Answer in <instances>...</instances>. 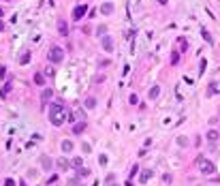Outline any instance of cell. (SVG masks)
Wrapping results in <instances>:
<instances>
[{
  "instance_id": "1",
  "label": "cell",
  "mask_w": 220,
  "mask_h": 186,
  "mask_svg": "<svg viewBox=\"0 0 220 186\" xmlns=\"http://www.w3.org/2000/svg\"><path fill=\"white\" fill-rule=\"evenodd\" d=\"M49 120L54 126H60L64 122V105L62 103H54L52 109H49Z\"/></svg>"
},
{
  "instance_id": "2",
  "label": "cell",
  "mask_w": 220,
  "mask_h": 186,
  "mask_svg": "<svg viewBox=\"0 0 220 186\" xmlns=\"http://www.w3.org/2000/svg\"><path fill=\"white\" fill-rule=\"evenodd\" d=\"M194 165H197V169H199L203 175H209V173H214V171H216L214 162H212V160H207L205 156H197V160H194Z\"/></svg>"
},
{
  "instance_id": "3",
  "label": "cell",
  "mask_w": 220,
  "mask_h": 186,
  "mask_svg": "<svg viewBox=\"0 0 220 186\" xmlns=\"http://www.w3.org/2000/svg\"><path fill=\"white\" fill-rule=\"evenodd\" d=\"M47 58H49V62H52V64H60V62L64 60V52H62L60 47H52V49H49V54H47Z\"/></svg>"
},
{
  "instance_id": "4",
  "label": "cell",
  "mask_w": 220,
  "mask_h": 186,
  "mask_svg": "<svg viewBox=\"0 0 220 186\" xmlns=\"http://www.w3.org/2000/svg\"><path fill=\"white\" fill-rule=\"evenodd\" d=\"M86 13H88V7H86V5H79V7L73 9V19L79 21V19H83V15H86Z\"/></svg>"
},
{
  "instance_id": "5",
  "label": "cell",
  "mask_w": 220,
  "mask_h": 186,
  "mask_svg": "<svg viewBox=\"0 0 220 186\" xmlns=\"http://www.w3.org/2000/svg\"><path fill=\"white\" fill-rule=\"evenodd\" d=\"M86 128H88V122L86 120H79L77 124H73V135H81Z\"/></svg>"
},
{
  "instance_id": "6",
  "label": "cell",
  "mask_w": 220,
  "mask_h": 186,
  "mask_svg": "<svg viewBox=\"0 0 220 186\" xmlns=\"http://www.w3.org/2000/svg\"><path fill=\"white\" fill-rule=\"evenodd\" d=\"M56 26H58V34H60V36H68V26H66L64 19H58Z\"/></svg>"
},
{
  "instance_id": "7",
  "label": "cell",
  "mask_w": 220,
  "mask_h": 186,
  "mask_svg": "<svg viewBox=\"0 0 220 186\" xmlns=\"http://www.w3.org/2000/svg\"><path fill=\"white\" fill-rule=\"evenodd\" d=\"M52 96H54V90H52V88H45V90L41 92V101H43V103H47Z\"/></svg>"
},
{
  "instance_id": "8",
  "label": "cell",
  "mask_w": 220,
  "mask_h": 186,
  "mask_svg": "<svg viewBox=\"0 0 220 186\" xmlns=\"http://www.w3.org/2000/svg\"><path fill=\"white\" fill-rule=\"evenodd\" d=\"M41 165H43V169H47V171H49V169L54 167V160H52L49 156H43V158H41Z\"/></svg>"
},
{
  "instance_id": "9",
  "label": "cell",
  "mask_w": 220,
  "mask_h": 186,
  "mask_svg": "<svg viewBox=\"0 0 220 186\" xmlns=\"http://www.w3.org/2000/svg\"><path fill=\"white\" fill-rule=\"evenodd\" d=\"M83 107H86V109H94V107H96V99H94V96H88V99L83 101Z\"/></svg>"
},
{
  "instance_id": "10",
  "label": "cell",
  "mask_w": 220,
  "mask_h": 186,
  "mask_svg": "<svg viewBox=\"0 0 220 186\" xmlns=\"http://www.w3.org/2000/svg\"><path fill=\"white\" fill-rule=\"evenodd\" d=\"M103 47H105V52H111L113 49V41L109 36H103Z\"/></svg>"
},
{
  "instance_id": "11",
  "label": "cell",
  "mask_w": 220,
  "mask_h": 186,
  "mask_svg": "<svg viewBox=\"0 0 220 186\" xmlns=\"http://www.w3.org/2000/svg\"><path fill=\"white\" fill-rule=\"evenodd\" d=\"M73 148H75V146H73V141H68V139H66V141H62V152H73Z\"/></svg>"
},
{
  "instance_id": "12",
  "label": "cell",
  "mask_w": 220,
  "mask_h": 186,
  "mask_svg": "<svg viewBox=\"0 0 220 186\" xmlns=\"http://www.w3.org/2000/svg\"><path fill=\"white\" fill-rule=\"evenodd\" d=\"M34 84L36 86H45V75L43 73H34Z\"/></svg>"
},
{
  "instance_id": "13",
  "label": "cell",
  "mask_w": 220,
  "mask_h": 186,
  "mask_svg": "<svg viewBox=\"0 0 220 186\" xmlns=\"http://www.w3.org/2000/svg\"><path fill=\"white\" fill-rule=\"evenodd\" d=\"M158 94H160V86H152L150 88V99H158Z\"/></svg>"
},
{
  "instance_id": "14",
  "label": "cell",
  "mask_w": 220,
  "mask_h": 186,
  "mask_svg": "<svg viewBox=\"0 0 220 186\" xmlns=\"http://www.w3.org/2000/svg\"><path fill=\"white\" fill-rule=\"evenodd\" d=\"M218 137H220V135H218L216 131H209V133H207V141H209V143H216Z\"/></svg>"
},
{
  "instance_id": "15",
  "label": "cell",
  "mask_w": 220,
  "mask_h": 186,
  "mask_svg": "<svg viewBox=\"0 0 220 186\" xmlns=\"http://www.w3.org/2000/svg\"><path fill=\"white\" fill-rule=\"evenodd\" d=\"M101 11H103V13H105V15H109V13H111V11H113V5H111V2H105V5H103V7H101Z\"/></svg>"
},
{
  "instance_id": "16",
  "label": "cell",
  "mask_w": 220,
  "mask_h": 186,
  "mask_svg": "<svg viewBox=\"0 0 220 186\" xmlns=\"http://www.w3.org/2000/svg\"><path fill=\"white\" fill-rule=\"evenodd\" d=\"M19 62H21V64H28V62H30V52H26V54H24V56L19 58Z\"/></svg>"
},
{
  "instance_id": "17",
  "label": "cell",
  "mask_w": 220,
  "mask_h": 186,
  "mask_svg": "<svg viewBox=\"0 0 220 186\" xmlns=\"http://www.w3.org/2000/svg\"><path fill=\"white\" fill-rule=\"evenodd\" d=\"M58 167H60L62 171H66V169H68V162H66L64 158H60V160H58Z\"/></svg>"
},
{
  "instance_id": "18",
  "label": "cell",
  "mask_w": 220,
  "mask_h": 186,
  "mask_svg": "<svg viewBox=\"0 0 220 186\" xmlns=\"http://www.w3.org/2000/svg\"><path fill=\"white\" fill-rule=\"evenodd\" d=\"M201 34H203V39H205V41H207V43H212V41H214V39H212V34H209V32H207V30H205V28H203V30H201Z\"/></svg>"
},
{
  "instance_id": "19",
  "label": "cell",
  "mask_w": 220,
  "mask_h": 186,
  "mask_svg": "<svg viewBox=\"0 0 220 186\" xmlns=\"http://www.w3.org/2000/svg\"><path fill=\"white\" fill-rule=\"evenodd\" d=\"M96 32H99V36H105V32H107V26H99V30H96Z\"/></svg>"
},
{
  "instance_id": "20",
  "label": "cell",
  "mask_w": 220,
  "mask_h": 186,
  "mask_svg": "<svg viewBox=\"0 0 220 186\" xmlns=\"http://www.w3.org/2000/svg\"><path fill=\"white\" fill-rule=\"evenodd\" d=\"M79 175H81V178H86V175H90V169H86V167H81V169H79Z\"/></svg>"
},
{
  "instance_id": "21",
  "label": "cell",
  "mask_w": 220,
  "mask_h": 186,
  "mask_svg": "<svg viewBox=\"0 0 220 186\" xmlns=\"http://www.w3.org/2000/svg\"><path fill=\"white\" fill-rule=\"evenodd\" d=\"M178 60H180V54H178V52H175V54H173V56H171V64H178Z\"/></svg>"
},
{
  "instance_id": "22",
  "label": "cell",
  "mask_w": 220,
  "mask_h": 186,
  "mask_svg": "<svg viewBox=\"0 0 220 186\" xmlns=\"http://www.w3.org/2000/svg\"><path fill=\"white\" fill-rule=\"evenodd\" d=\"M73 167H81V158H79V156L73 158Z\"/></svg>"
},
{
  "instance_id": "23",
  "label": "cell",
  "mask_w": 220,
  "mask_h": 186,
  "mask_svg": "<svg viewBox=\"0 0 220 186\" xmlns=\"http://www.w3.org/2000/svg\"><path fill=\"white\" fill-rule=\"evenodd\" d=\"M128 101H130V105H137V103H139V99H137V94H130V99H128Z\"/></svg>"
},
{
  "instance_id": "24",
  "label": "cell",
  "mask_w": 220,
  "mask_h": 186,
  "mask_svg": "<svg viewBox=\"0 0 220 186\" xmlns=\"http://www.w3.org/2000/svg\"><path fill=\"white\" fill-rule=\"evenodd\" d=\"M150 175H152L150 171H148V173H141V182H148V180H150Z\"/></svg>"
},
{
  "instance_id": "25",
  "label": "cell",
  "mask_w": 220,
  "mask_h": 186,
  "mask_svg": "<svg viewBox=\"0 0 220 186\" xmlns=\"http://www.w3.org/2000/svg\"><path fill=\"white\" fill-rule=\"evenodd\" d=\"M99 162H101V165H107V156L101 154V156H99Z\"/></svg>"
},
{
  "instance_id": "26",
  "label": "cell",
  "mask_w": 220,
  "mask_h": 186,
  "mask_svg": "<svg viewBox=\"0 0 220 186\" xmlns=\"http://www.w3.org/2000/svg\"><path fill=\"white\" fill-rule=\"evenodd\" d=\"M5 186H15V180H11V178H7V180H5Z\"/></svg>"
},
{
  "instance_id": "27",
  "label": "cell",
  "mask_w": 220,
  "mask_h": 186,
  "mask_svg": "<svg viewBox=\"0 0 220 186\" xmlns=\"http://www.w3.org/2000/svg\"><path fill=\"white\" fill-rule=\"evenodd\" d=\"M137 171H139V167H137V165H135V167H133V169H130V178H135V175H137Z\"/></svg>"
},
{
  "instance_id": "28",
  "label": "cell",
  "mask_w": 220,
  "mask_h": 186,
  "mask_svg": "<svg viewBox=\"0 0 220 186\" xmlns=\"http://www.w3.org/2000/svg\"><path fill=\"white\" fill-rule=\"evenodd\" d=\"M205 66H207V62H205V60H201V68H199V73H203V71H205Z\"/></svg>"
},
{
  "instance_id": "29",
  "label": "cell",
  "mask_w": 220,
  "mask_h": 186,
  "mask_svg": "<svg viewBox=\"0 0 220 186\" xmlns=\"http://www.w3.org/2000/svg\"><path fill=\"white\" fill-rule=\"evenodd\" d=\"M7 75V66H0V77H5Z\"/></svg>"
},
{
  "instance_id": "30",
  "label": "cell",
  "mask_w": 220,
  "mask_h": 186,
  "mask_svg": "<svg viewBox=\"0 0 220 186\" xmlns=\"http://www.w3.org/2000/svg\"><path fill=\"white\" fill-rule=\"evenodd\" d=\"M5 30V24H2V21H0V32H2Z\"/></svg>"
},
{
  "instance_id": "31",
  "label": "cell",
  "mask_w": 220,
  "mask_h": 186,
  "mask_svg": "<svg viewBox=\"0 0 220 186\" xmlns=\"http://www.w3.org/2000/svg\"><path fill=\"white\" fill-rule=\"evenodd\" d=\"M111 186H118V184H111Z\"/></svg>"
}]
</instances>
